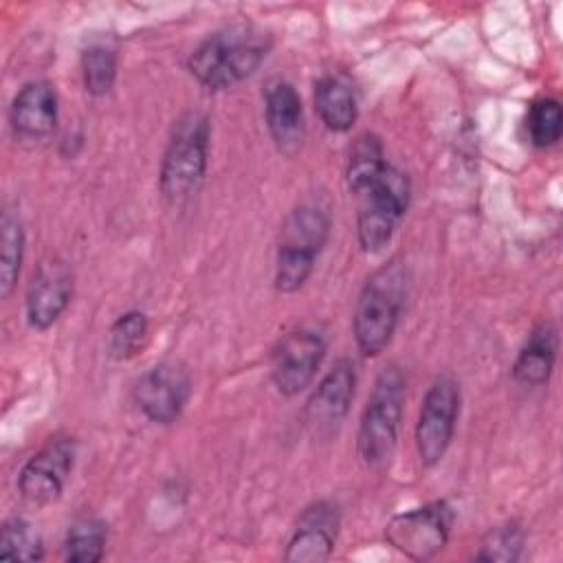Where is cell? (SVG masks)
<instances>
[{"label":"cell","mask_w":563,"mask_h":563,"mask_svg":"<svg viewBox=\"0 0 563 563\" xmlns=\"http://www.w3.org/2000/svg\"><path fill=\"white\" fill-rule=\"evenodd\" d=\"M460 416V387L451 376H438L422 400L416 422V451L422 466L438 464L455 433Z\"/></svg>","instance_id":"cell-8"},{"label":"cell","mask_w":563,"mask_h":563,"mask_svg":"<svg viewBox=\"0 0 563 563\" xmlns=\"http://www.w3.org/2000/svg\"><path fill=\"white\" fill-rule=\"evenodd\" d=\"M268 48L266 33L251 26H227L198 44L187 59V68L207 90H224L253 75Z\"/></svg>","instance_id":"cell-1"},{"label":"cell","mask_w":563,"mask_h":563,"mask_svg":"<svg viewBox=\"0 0 563 563\" xmlns=\"http://www.w3.org/2000/svg\"><path fill=\"white\" fill-rule=\"evenodd\" d=\"M84 86L92 97L110 92L117 79V55L103 44H92L81 53Z\"/></svg>","instance_id":"cell-24"},{"label":"cell","mask_w":563,"mask_h":563,"mask_svg":"<svg viewBox=\"0 0 563 563\" xmlns=\"http://www.w3.org/2000/svg\"><path fill=\"white\" fill-rule=\"evenodd\" d=\"M75 455H77V449L73 438L48 440L22 466L18 475L20 495L35 506H46L59 499L64 484L73 471Z\"/></svg>","instance_id":"cell-11"},{"label":"cell","mask_w":563,"mask_h":563,"mask_svg":"<svg viewBox=\"0 0 563 563\" xmlns=\"http://www.w3.org/2000/svg\"><path fill=\"white\" fill-rule=\"evenodd\" d=\"M106 539V523L95 515H81L66 530L64 556L73 563H97L103 559Z\"/></svg>","instance_id":"cell-19"},{"label":"cell","mask_w":563,"mask_h":563,"mask_svg":"<svg viewBox=\"0 0 563 563\" xmlns=\"http://www.w3.org/2000/svg\"><path fill=\"white\" fill-rule=\"evenodd\" d=\"M521 548H523V528L515 521H506L486 532L475 559L477 561L512 563L519 559Z\"/></svg>","instance_id":"cell-26"},{"label":"cell","mask_w":563,"mask_h":563,"mask_svg":"<svg viewBox=\"0 0 563 563\" xmlns=\"http://www.w3.org/2000/svg\"><path fill=\"white\" fill-rule=\"evenodd\" d=\"M325 347V334L312 325H301L284 334L271 358V378L277 391L295 396L308 387L321 367Z\"/></svg>","instance_id":"cell-9"},{"label":"cell","mask_w":563,"mask_h":563,"mask_svg":"<svg viewBox=\"0 0 563 563\" xmlns=\"http://www.w3.org/2000/svg\"><path fill=\"white\" fill-rule=\"evenodd\" d=\"M385 152L383 143L374 134H363L356 139L350 163H347V187L354 194L358 187H363L380 167L385 165Z\"/></svg>","instance_id":"cell-25"},{"label":"cell","mask_w":563,"mask_h":563,"mask_svg":"<svg viewBox=\"0 0 563 563\" xmlns=\"http://www.w3.org/2000/svg\"><path fill=\"white\" fill-rule=\"evenodd\" d=\"M314 110L332 132H347L356 121V97L347 81L325 75L314 84Z\"/></svg>","instance_id":"cell-18"},{"label":"cell","mask_w":563,"mask_h":563,"mask_svg":"<svg viewBox=\"0 0 563 563\" xmlns=\"http://www.w3.org/2000/svg\"><path fill=\"white\" fill-rule=\"evenodd\" d=\"M453 521L455 512L449 501L438 499L391 517L385 528V539L405 556L427 561L444 550Z\"/></svg>","instance_id":"cell-7"},{"label":"cell","mask_w":563,"mask_h":563,"mask_svg":"<svg viewBox=\"0 0 563 563\" xmlns=\"http://www.w3.org/2000/svg\"><path fill=\"white\" fill-rule=\"evenodd\" d=\"M147 332H150V323L143 312H139V310L123 312L110 325V334H108L110 354L117 361H128V358L136 356L145 347Z\"/></svg>","instance_id":"cell-22"},{"label":"cell","mask_w":563,"mask_h":563,"mask_svg":"<svg viewBox=\"0 0 563 563\" xmlns=\"http://www.w3.org/2000/svg\"><path fill=\"white\" fill-rule=\"evenodd\" d=\"M2 253H0V292L2 297H9L24 255V229L20 222V216L11 209H4L2 213V235H0Z\"/></svg>","instance_id":"cell-20"},{"label":"cell","mask_w":563,"mask_h":563,"mask_svg":"<svg viewBox=\"0 0 563 563\" xmlns=\"http://www.w3.org/2000/svg\"><path fill=\"white\" fill-rule=\"evenodd\" d=\"M73 297V273L57 257L42 260L26 286V319L33 328H51L68 308Z\"/></svg>","instance_id":"cell-13"},{"label":"cell","mask_w":563,"mask_h":563,"mask_svg":"<svg viewBox=\"0 0 563 563\" xmlns=\"http://www.w3.org/2000/svg\"><path fill=\"white\" fill-rule=\"evenodd\" d=\"M330 233V216L317 205H299L282 227L275 257V288L279 292L299 290L314 268Z\"/></svg>","instance_id":"cell-6"},{"label":"cell","mask_w":563,"mask_h":563,"mask_svg":"<svg viewBox=\"0 0 563 563\" xmlns=\"http://www.w3.org/2000/svg\"><path fill=\"white\" fill-rule=\"evenodd\" d=\"M42 556H44V541L31 521L22 517H11L2 523L0 559L40 561Z\"/></svg>","instance_id":"cell-21"},{"label":"cell","mask_w":563,"mask_h":563,"mask_svg":"<svg viewBox=\"0 0 563 563\" xmlns=\"http://www.w3.org/2000/svg\"><path fill=\"white\" fill-rule=\"evenodd\" d=\"M356 372L347 358L334 363L306 402L303 422L312 440H330L343 424L354 398Z\"/></svg>","instance_id":"cell-10"},{"label":"cell","mask_w":563,"mask_h":563,"mask_svg":"<svg viewBox=\"0 0 563 563\" xmlns=\"http://www.w3.org/2000/svg\"><path fill=\"white\" fill-rule=\"evenodd\" d=\"M264 114L271 136L282 150L303 139V108L299 92L286 79H271L264 90Z\"/></svg>","instance_id":"cell-16"},{"label":"cell","mask_w":563,"mask_h":563,"mask_svg":"<svg viewBox=\"0 0 563 563\" xmlns=\"http://www.w3.org/2000/svg\"><path fill=\"white\" fill-rule=\"evenodd\" d=\"M132 394L145 418L158 424H172L189 400L191 380L180 365L158 363L136 380Z\"/></svg>","instance_id":"cell-12"},{"label":"cell","mask_w":563,"mask_h":563,"mask_svg":"<svg viewBox=\"0 0 563 563\" xmlns=\"http://www.w3.org/2000/svg\"><path fill=\"white\" fill-rule=\"evenodd\" d=\"M559 350V336L556 328L550 321H541L526 339L523 347L517 354V361L512 365V376L517 383L528 387L545 385Z\"/></svg>","instance_id":"cell-17"},{"label":"cell","mask_w":563,"mask_h":563,"mask_svg":"<svg viewBox=\"0 0 563 563\" xmlns=\"http://www.w3.org/2000/svg\"><path fill=\"white\" fill-rule=\"evenodd\" d=\"M339 510L334 504L330 501H317L312 506H308L295 530L292 537L286 545V561L292 563H321L328 561L332 550H334V541H336V532H339Z\"/></svg>","instance_id":"cell-14"},{"label":"cell","mask_w":563,"mask_h":563,"mask_svg":"<svg viewBox=\"0 0 563 563\" xmlns=\"http://www.w3.org/2000/svg\"><path fill=\"white\" fill-rule=\"evenodd\" d=\"M358 200L356 235L365 253L383 251L409 205V180L394 165L385 163L363 187L354 191Z\"/></svg>","instance_id":"cell-4"},{"label":"cell","mask_w":563,"mask_h":563,"mask_svg":"<svg viewBox=\"0 0 563 563\" xmlns=\"http://www.w3.org/2000/svg\"><path fill=\"white\" fill-rule=\"evenodd\" d=\"M402 372L396 365H389L376 376L358 424L356 453L365 466H383L394 455L402 418Z\"/></svg>","instance_id":"cell-3"},{"label":"cell","mask_w":563,"mask_h":563,"mask_svg":"<svg viewBox=\"0 0 563 563\" xmlns=\"http://www.w3.org/2000/svg\"><path fill=\"white\" fill-rule=\"evenodd\" d=\"M405 271L398 262L385 264L365 282L352 317L354 339L365 356H376L389 345L405 303Z\"/></svg>","instance_id":"cell-2"},{"label":"cell","mask_w":563,"mask_h":563,"mask_svg":"<svg viewBox=\"0 0 563 563\" xmlns=\"http://www.w3.org/2000/svg\"><path fill=\"white\" fill-rule=\"evenodd\" d=\"M526 130L530 143L537 147H550L559 143L563 132V110L554 97L537 99L526 117Z\"/></svg>","instance_id":"cell-23"},{"label":"cell","mask_w":563,"mask_h":563,"mask_svg":"<svg viewBox=\"0 0 563 563\" xmlns=\"http://www.w3.org/2000/svg\"><path fill=\"white\" fill-rule=\"evenodd\" d=\"M211 125L202 112L183 114L163 152L158 187L172 202L187 200L202 183L209 154Z\"/></svg>","instance_id":"cell-5"},{"label":"cell","mask_w":563,"mask_h":563,"mask_svg":"<svg viewBox=\"0 0 563 563\" xmlns=\"http://www.w3.org/2000/svg\"><path fill=\"white\" fill-rule=\"evenodd\" d=\"M57 123V92L44 81L24 84L11 103V128L22 139H44Z\"/></svg>","instance_id":"cell-15"}]
</instances>
